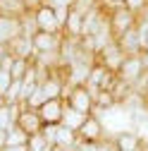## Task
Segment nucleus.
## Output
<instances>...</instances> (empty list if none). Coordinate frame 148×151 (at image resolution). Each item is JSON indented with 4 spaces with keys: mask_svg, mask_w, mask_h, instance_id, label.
Masks as SVG:
<instances>
[{
    "mask_svg": "<svg viewBox=\"0 0 148 151\" xmlns=\"http://www.w3.org/2000/svg\"><path fill=\"white\" fill-rule=\"evenodd\" d=\"M88 115H84V113H79V110H74V108H65V118H62V125H67V127H72V129H77L79 132V127L84 125V120H86Z\"/></svg>",
    "mask_w": 148,
    "mask_h": 151,
    "instance_id": "f3484780",
    "label": "nucleus"
},
{
    "mask_svg": "<svg viewBox=\"0 0 148 151\" xmlns=\"http://www.w3.org/2000/svg\"><path fill=\"white\" fill-rule=\"evenodd\" d=\"M62 34L69 36V39H81V36H84V12H79V10L72 7L67 22L62 27Z\"/></svg>",
    "mask_w": 148,
    "mask_h": 151,
    "instance_id": "4468645a",
    "label": "nucleus"
},
{
    "mask_svg": "<svg viewBox=\"0 0 148 151\" xmlns=\"http://www.w3.org/2000/svg\"><path fill=\"white\" fill-rule=\"evenodd\" d=\"M17 125H19L29 137L41 134L43 127H46V122H43V118H41V113L36 110V108H29V106H22L19 118H17Z\"/></svg>",
    "mask_w": 148,
    "mask_h": 151,
    "instance_id": "423d86ee",
    "label": "nucleus"
},
{
    "mask_svg": "<svg viewBox=\"0 0 148 151\" xmlns=\"http://www.w3.org/2000/svg\"><path fill=\"white\" fill-rule=\"evenodd\" d=\"M107 19H110V29H112L115 39H120L124 31L136 27L139 14L132 12L129 7H124V5H115V7H107Z\"/></svg>",
    "mask_w": 148,
    "mask_h": 151,
    "instance_id": "f03ea898",
    "label": "nucleus"
},
{
    "mask_svg": "<svg viewBox=\"0 0 148 151\" xmlns=\"http://www.w3.org/2000/svg\"><path fill=\"white\" fill-rule=\"evenodd\" d=\"M115 132H107V125L103 122L100 115H88L84 120V125L79 127V139L84 142H98V139H105V137H112Z\"/></svg>",
    "mask_w": 148,
    "mask_h": 151,
    "instance_id": "20e7f679",
    "label": "nucleus"
},
{
    "mask_svg": "<svg viewBox=\"0 0 148 151\" xmlns=\"http://www.w3.org/2000/svg\"><path fill=\"white\" fill-rule=\"evenodd\" d=\"M43 3H48V0H43Z\"/></svg>",
    "mask_w": 148,
    "mask_h": 151,
    "instance_id": "bb28decb",
    "label": "nucleus"
},
{
    "mask_svg": "<svg viewBox=\"0 0 148 151\" xmlns=\"http://www.w3.org/2000/svg\"><path fill=\"white\" fill-rule=\"evenodd\" d=\"M65 101L69 108L84 113V115H93L96 113V96L86 84H72L67 86V93H65Z\"/></svg>",
    "mask_w": 148,
    "mask_h": 151,
    "instance_id": "f257e3e1",
    "label": "nucleus"
},
{
    "mask_svg": "<svg viewBox=\"0 0 148 151\" xmlns=\"http://www.w3.org/2000/svg\"><path fill=\"white\" fill-rule=\"evenodd\" d=\"M124 58H127V53L120 48L117 39H115V41H110L107 46H103V48L98 50V63H103L107 70H112V72L120 70V65L124 63Z\"/></svg>",
    "mask_w": 148,
    "mask_h": 151,
    "instance_id": "6e6552de",
    "label": "nucleus"
},
{
    "mask_svg": "<svg viewBox=\"0 0 148 151\" xmlns=\"http://www.w3.org/2000/svg\"><path fill=\"white\" fill-rule=\"evenodd\" d=\"M122 5H124V7H129L132 12H136V14H139V12H141V10L148 5V0H122Z\"/></svg>",
    "mask_w": 148,
    "mask_h": 151,
    "instance_id": "5701e85b",
    "label": "nucleus"
},
{
    "mask_svg": "<svg viewBox=\"0 0 148 151\" xmlns=\"http://www.w3.org/2000/svg\"><path fill=\"white\" fill-rule=\"evenodd\" d=\"M24 34L22 27V17H12V14H0V46H7L14 41L17 36Z\"/></svg>",
    "mask_w": 148,
    "mask_h": 151,
    "instance_id": "1a4fd4ad",
    "label": "nucleus"
},
{
    "mask_svg": "<svg viewBox=\"0 0 148 151\" xmlns=\"http://www.w3.org/2000/svg\"><path fill=\"white\" fill-rule=\"evenodd\" d=\"M26 12L22 0H0V14H12V17H22Z\"/></svg>",
    "mask_w": 148,
    "mask_h": 151,
    "instance_id": "a211bd4d",
    "label": "nucleus"
},
{
    "mask_svg": "<svg viewBox=\"0 0 148 151\" xmlns=\"http://www.w3.org/2000/svg\"><path fill=\"white\" fill-rule=\"evenodd\" d=\"M112 149H115L112 137H105V139H98V142H84V139H79V144H77L74 151H112Z\"/></svg>",
    "mask_w": 148,
    "mask_h": 151,
    "instance_id": "dca6fc26",
    "label": "nucleus"
},
{
    "mask_svg": "<svg viewBox=\"0 0 148 151\" xmlns=\"http://www.w3.org/2000/svg\"><path fill=\"white\" fill-rule=\"evenodd\" d=\"M65 108H67V101L65 99H48L38 113H41V118L46 125H60L62 118H65Z\"/></svg>",
    "mask_w": 148,
    "mask_h": 151,
    "instance_id": "9d476101",
    "label": "nucleus"
},
{
    "mask_svg": "<svg viewBox=\"0 0 148 151\" xmlns=\"http://www.w3.org/2000/svg\"><path fill=\"white\" fill-rule=\"evenodd\" d=\"M112 142H115L117 151H139L143 144V137L134 129H120L112 134Z\"/></svg>",
    "mask_w": 148,
    "mask_h": 151,
    "instance_id": "f8f14e48",
    "label": "nucleus"
},
{
    "mask_svg": "<svg viewBox=\"0 0 148 151\" xmlns=\"http://www.w3.org/2000/svg\"><path fill=\"white\" fill-rule=\"evenodd\" d=\"M22 3H24V7H26V12H36V10L41 7V5H46L43 0H22Z\"/></svg>",
    "mask_w": 148,
    "mask_h": 151,
    "instance_id": "b1692460",
    "label": "nucleus"
},
{
    "mask_svg": "<svg viewBox=\"0 0 148 151\" xmlns=\"http://www.w3.org/2000/svg\"><path fill=\"white\" fill-rule=\"evenodd\" d=\"M146 74V63H143V58H141V53L139 55H127L124 58V63L120 65V70H117V77L122 79V82H127V84H136L141 77Z\"/></svg>",
    "mask_w": 148,
    "mask_h": 151,
    "instance_id": "7ed1b4c3",
    "label": "nucleus"
},
{
    "mask_svg": "<svg viewBox=\"0 0 148 151\" xmlns=\"http://www.w3.org/2000/svg\"><path fill=\"white\" fill-rule=\"evenodd\" d=\"M36 14V24H38V31H55V34H60L62 31V22H60V17L58 12H55L53 5H41L38 10L33 12Z\"/></svg>",
    "mask_w": 148,
    "mask_h": 151,
    "instance_id": "0eeeda50",
    "label": "nucleus"
},
{
    "mask_svg": "<svg viewBox=\"0 0 148 151\" xmlns=\"http://www.w3.org/2000/svg\"><path fill=\"white\" fill-rule=\"evenodd\" d=\"M0 151H31L29 144H17V146H3Z\"/></svg>",
    "mask_w": 148,
    "mask_h": 151,
    "instance_id": "393cba45",
    "label": "nucleus"
},
{
    "mask_svg": "<svg viewBox=\"0 0 148 151\" xmlns=\"http://www.w3.org/2000/svg\"><path fill=\"white\" fill-rule=\"evenodd\" d=\"M100 5V0H74V10H79V12H91V10H93V7H98Z\"/></svg>",
    "mask_w": 148,
    "mask_h": 151,
    "instance_id": "412c9836",
    "label": "nucleus"
},
{
    "mask_svg": "<svg viewBox=\"0 0 148 151\" xmlns=\"http://www.w3.org/2000/svg\"><path fill=\"white\" fill-rule=\"evenodd\" d=\"M117 43H120V48H122L127 55H139V53H143V36H141L139 24L132 27L129 31H124L120 39H117Z\"/></svg>",
    "mask_w": 148,
    "mask_h": 151,
    "instance_id": "9b49d317",
    "label": "nucleus"
},
{
    "mask_svg": "<svg viewBox=\"0 0 148 151\" xmlns=\"http://www.w3.org/2000/svg\"><path fill=\"white\" fill-rule=\"evenodd\" d=\"M29 134L19 127V125H14L10 127L7 132H3V137H0V146H17V144H29Z\"/></svg>",
    "mask_w": 148,
    "mask_h": 151,
    "instance_id": "2eb2a0df",
    "label": "nucleus"
},
{
    "mask_svg": "<svg viewBox=\"0 0 148 151\" xmlns=\"http://www.w3.org/2000/svg\"><path fill=\"white\" fill-rule=\"evenodd\" d=\"M5 50H10L14 58H24V60H33V55H36V48H33V39L31 36H17L14 41H10L7 46H3Z\"/></svg>",
    "mask_w": 148,
    "mask_h": 151,
    "instance_id": "ddd939ff",
    "label": "nucleus"
},
{
    "mask_svg": "<svg viewBox=\"0 0 148 151\" xmlns=\"http://www.w3.org/2000/svg\"><path fill=\"white\" fill-rule=\"evenodd\" d=\"M58 129H60V125H46L43 127V137L55 146V142H58Z\"/></svg>",
    "mask_w": 148,
    "mask_h": 151,
    "instance_id": "4be33fe9",
    "label": "nucleus"
},
{
    "mask_svg": "<svg viewBox=\"0 0 148 151\" xmlns=\"http://www.w3.org/2000/svg\"><path fill=\"white\" fill-rule=\"evenodd\" d=\"M46 101H48V96H46L43 86L38 84V86H36V89L31 91V96L26 99V103H24V106H29V108H36V110H38V108H41V106H43Z\"/></svg>",
    "mask_w": 148,
    "mask_h": 151,
    "instance_id": "6ab92c4d",
    "label": "nucleus"
},
{
    "mask_svg": "<svg viewBox=\"0 0 148 151\" xmlns=\"http://www.w3.org/2000/svg\"><path fill=\"white\" fill-rule=\"evenodd\" d=\"M50 146H53V144L43 137V132H41V134H33V137L29 139V149H31V151H48Z\"/></svg>",
    "mask_w": 148,
    "mask_h": 151,
    "instance_id": "aec40b11",
    "label": "nucleus"
},
{
    "mask_svg": "<svg viewBox=\"0 0 148 151\" xmlns=\"http://www.w3.org/2000/svg\"><path fill=\"white\" fill-rule=\"evenodd\" d=\"M139 24H143V27H148V5L139 12Z\"/></svg>",
    "mask_w": 148,
    "mask_h": 151,
    "instance_id": "a878e982",
    "label": "nucleus"
},
{
    "mask_svg": "<svg viewBox=\"0 0 148 151\" xmlns=\"http://www.w3.org/2000/svg\"><path fill=\"white\" fill-rule=\"evenodd\" d=\"M33 48L36 53H58L62 50V43H65V34H55V31H36L33 36Z\"/></svg>",
    "mask_w": 148,
    "mask_h": 151,
    "instance_id": "39448f33",
    "label": "nucleus"
}]
</instances>
